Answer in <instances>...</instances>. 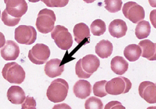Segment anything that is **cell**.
I'll use <instances>...</instances> for the list:
<instances>
[{"instance_id": "30", "label": "cell", "mask_w": 156, "mask_h": 109, "mask_svg": "<svg viewBox=\"0 0 156 109\" xmlns=\"http://www.w3.org/2000/svg\"><path fill=\"white\" fill-rule=\"evenodd\" d=\"M105 109H126L120 102L118 101H112L106 105Z\"/></svg>"}, {"instance_id": "33", "label": "cell", "mask_w": 156, "mask_h": 109, "mask_svg": "<svg viewBox=\"0 0 156 109\" xmlns=\"http://www.w3.org/2000/svg\"><path fill=\"white\" fill-rule=\"evenodd\" d=\"M52 109H72L71 107L66 104H61L54 105Z\"/></svg>"}, {"instance_id": "7", "label": "cell", "mask_w": 156, "mask_h": 109, "mask_svg": "<svg viewBox=\"0 0 156 109\" xmlns=\"http://www.w3.org/2000/svg\"><path fill=\"white\" fill-rule=\"evenodd\" d=\"M37 31L31 26L20 25L15 30V39L21 44L31 45L37 39Z\"/></svg>"}, {"instance_id": "29", "label": "cell", "mask_w": 156, "mask_h": 109, "mask_svg": "<svg viewBox=\"0 0 156 109\" xmlns=\"http://www.w3.org/2000/svg\"><path fill=\"white\" fill-rule=\"evenodd\" d=\"M76 74L81 79L88 78L92 76L84 73V71L83 70L81 67V59H80L78 60L76 64Z\"/></svg>"}, {"instance_id": "9", "label": "cell", "mask_w": 156, "mask_h": 109, "mask_svg": "<svg viewBox=\"0 0 156 109\" xmlns=\"http://www.w3.org/2000/svg\"><path fill=\"white\" fill-rule=\"evenodd\" d=\"M5 10L8 14L17 19H21L28 10V4L24 0H5Z\"/></svg>"}, {"instance_id": "16", "label": "cell", "mask_w": 156, "mask_h": 109, "mask_svg": "<svg viewBox=\"0 0 156 109\" xmlns=\"http://www.w3.org/2000/svg\"><path fill=\"white\" fill-rule=\"evenodd\" d=\"M139 46L142 50V57L146 58L148 60H156V43L145 39L140 41Z\"/></svg>"}, {"instance_id": "21", "label": "cell", "mask_w": 156, "mask_h": 109, "mask_svg": "<svg viewBox=\"0 0 156 109\" xmlns=\"http://www.w3.org/2000/svg\"><path fill=\"white\" fill-rule=\"evenodd\" d=\"M142 50L139 45L137 44H129L126 47L123 51L126 59L130 62H135L138 60L141 56Z\"/></svg>"}, {"instance_id": "34", "label": "cell", "mask_w": 156, "mask_h": 109, "mask_svg": "<svg viewBox=\"0 0 156 109\" xmlns=\"http://www.w3.org/2000/svg\"><path fill=\"white\" fill-rule=\"evenodd\" d=\"M148 2L153 7H156V1H151V0H149Z\"/></svg>"}, {"instance_id": "6", "label": "cell", "mask_w": 156, "mask_h": 109, "mask_svg": "<svg viewBox=\"0 0 156 109\" xmlns=\"http://www.w3.org/2000/svg\"><path fill=\"white\" fill-rule=\"evenodd\" d=\"M122 12L124 16L133 23L143 21L145 16L144 9L134 2H128L123 5Z\"/></svg>"}, {"instance_id": "36", "label": "cell", "mask_w": 156, "mask_h": 109, "mask_svg": "<svg viewBox=\"0 0 156 109\" xmlns=\"http://www.w3.org/2000/svg\"><path fill=\"white\" fill-rule=\"evenodd\" d=\"M147 109H156V107H149Z\"/></svg>"}, {"instance_id": "10", "label": "cell", "mask_w": 156, "mask_h": 109, "mask_svg": "<svg viewBox=\"0 0 156 109\" xmlns=\"http://www.w3.org/2000/svg\"><path fill=\"white\" fill-rule=\"evenodd\" d=\"M138 91L141 97L148 104H156V83L143 82L139 85Z\"/></svg>"}, {"instance_id": "1", "label": "cell", "mask_w": 156, "mask_h": 109, "mask_svg": "<svg viewBox=\"0 0 156 109\" xmlns=\"http://www.w3.org/2000/svg\"><path fill=\"white\" fill-rule=\"evenodd\" d=\"M69 91L68 83L63 79L58 78L51 83L47 90V97L53 103H60L66 100Z\"/></svg>"}, {"instance_id": "18", "label": "cell", "mask_w": 156, "mask_h": 109, "mask_svg": "<svg viewBox=\"0 0 156 109\" xmlns=\"http://www.w3.org/2000/svg\"><path fill=\"white\" fill-rule=\"evenodd\" d=\"M73 33L75 41L77 43L80 44L85 39H87L89 41V38L90 37V28L86 24L80 23L76 24L73 29Z\"/></svg>"}, {"instance_id": "31", "label": "cell", "mask_w": 156, "mask_h": 109, "mask_svg": "<svg viewBox=\"0 0 156 109\" xmlns=\"http://www.w3.org/2000/svg\"><path fill=\"white\" fill-rule=\"evenodd\" d=\"M37 105V103L35 100L33 98V97H30V96H27L26 98V100L24 101V102L22 104V109H26L27 108H28V107H31V106H34L36 107Z\"/></svg>"}, {"instance_id": "5", "label": "cell", "mask_w": 156, "mask_h": 109, "mask_svg": "<svg viewBox=\"0 0 156 109\" xmlns=\"http://www.w3.org/2000/svg\"><path fill=\"white\" fill-rule=\"evenodd\" d=\"M132 87V83L123 76L116 77L108 81L106 85V93L111 95H120L127 93Z\"/></svg>"}, {"instance_id": "25", "label": "cell", "mask_w": 156, "mask_h": 109, "mask_svg": "<svg viewBox=\"0 0 156 109\" xmlns=\"http://www.w3.org/2000/svg\"><path fill=\"white\" fill-rule=\"evenodd\" d=\"M105 9L111 13H115L121 10L122 1L121 0H105Z\"/></svg>"}, {"instance_id": "20", "label": "cell", "mask_w": 156, "mask_h": 109, "mask_svg": "<svg viewBox=\"0 0 156 109\" xmlns=\"http://www.w3.org/2000/svg\"><path fill=\"white\" fill-rule=\"evenodd\" d=\"M128 62L122 56H116L111 61V69L116 74L122 75L124 74L128 70Z\"/></svg>"}, {"instance_id": "27", "label": "cell", "mask_w": 156, "mask_h": 109, "mask_svg": "<svg viewBox=\"0 0 156 109\" xmlns=\"http://www.w3.org/2000/svg\"><path fill=\"white\" fill-rule=\"evenodd\" d=\"M2 20L5 25L8 27H14L20 22L21 19H17L10 16L5 9L2 14Z\"/></svg>"}, {"instance_id": "23", "label": "cell", "mask_w": 156, "mask_h": 109, "mask_svg": "<svg viewBox=\"0 0 156 109\" xmlns=\"http://www.w3.org/2000/svg\"><path fill=\"white\" fill-rule=\"evenodd\" d=\"M90 30L92 34L95 36H101L106 32V26L101 19H95L90 25Z\"/></svg>"}, {"instance_id": "22", "label": "cell", "mask_w": 156, "mask_h": 109, "mask_svg": "<svg viewBox=\"0 0 156 109\" xmlns=\"http://www.w3.org/2000/svg\"><path fill=\"white\" fill-rule=\"evenodd\" d=\"M151 24L148 21H141L138 23L135 29V34L138 39L147 38L151 34Z\"/></svg>"}, {"instance_id": "8", "label": "cell", "mask_w": 156, "mask_h": 109, "mask_svg": "<svg viewBox=\"0 0 156 109\" xmlns=\"http://www.w3.org/2000/svg\"><path fill=\"white\" fill-rule=\"evenodd\" d=\"M50 55L51 51L47 45L38 43L29 51L28 58L32 63L42 65L46 62Z\"/></svg>"}, {"instance_id": "11", "label": "cell", "mask_w": 156, "mask_h": 109, "mask_svg": "<svg viewBox=\"0 0 156 109\" xmlns=\"http://www.w3.org/2000/svg\"><path fill=\"white\" fill-rule=\"evenodd\" d=\"M20 53L18 44L13 41H7L1 48V56L5 60H15Z\"/></svg>"}, {"instance_id": "13", "label": "cell", "mask_w": 156, "mask_h": 109, "mask_svg": "<svg viewBox=\"0 0 156 109\" xmlns=\"http://www.w3.org/2000/svg\"><path fill=\"white\" fill-rule=\"evenodd\" d=\"M100 66V60L94 55H87L81 59V67L88 74L92 75Z\"/></svg>"}, {"instance_id": "19", "label": "cell", "mask_w": 156, "mask_h": 109, "mask_svg": "<svg viewBox=\"0 0 156 109\" xmlns=\"http://www.w3.org/2000/svg\"><path fill=\"white\" fill-rule=\"evenodd\" d=\"M113 50V44L108 40L103 39L97 43L95 46V53L101 59H107L111 56Z\"/></svg>"}, {"instance_id": "28", "label": "cell", "mask_w": 156, "mask_h": 109, "mask_svg": "<svg viewBox=\"0 0 156 109\" xmlns=\"http://www.w3.org/2000/svg\"><path fill=\"white\" fill-rule=\"evenodd\" d=\"M49 7H63L69 3V0H42Z\"/></svg>"}, {"instance_id": "14", "label": "cell", "mask_w": 156, "mask_h": 109, "mask_svg": "<svg viewBox=\"0 0 156 109\" xmlns=\"http://www.w3.org/2000/svg\"><path fill=\"white\" fill-rule=\"evenodd\" d=\"M108 30L112 36L119 38L126 35L127 31V26L126 23L122 19H117L110 23Z\"/></svg>"}, {"instance_id": "12", "label": "cell", "mask_w": 156, "mask_h": 109, "mask_svg": "<svg viewBox=\"0 0 156 109\" xmlns=\"http://www.w3.org/2000/svg\"><path fill=\"white\" fill-rule=\"evenodd\" d=\"M62 60L58 59H53L49 60L44 67L45 74L50 78L60 76L64 71L65 65H61Z\"/></svg>"}, {"instance_id": "15", "label": "cell", "mask_w": 156, "mask_h": 109, "mask_svg": "<svg viewBox=\"0 0 156 109\" xmlns=\"http://www.w3.org/2000/svg\"><path fill=\"white\" fill-rule=\"evenodd\" d=\"M73 92L77 98L84 100L88 97L92 93V86L88 81L80 80L74 84Z\"/></svg>"}, {"instance_id": "4", "label": "cell", "mask_w": 156, "mask_h": 109, "mask_svg": "<svg viewBox=\"0 0 156 109\" xmlns=\"http://www.w3.org/2000/svg\"><path fill=\"white\" fill-rule=\"evenodd\" d=\"M51 37L57 46L62 50H68L72 47L73 38L69 30L62 25H56L51 32Z\"/></svg>"}, {"instance_id": "24", "label": "cell", "mask_w": 156, "mask_h": 109, "mask_svg": "<svg viewBox=\"0 0 156 109\" xmlns=\"http://www.w3.org/2000/svg\"><path fill=\"white\" fill-rule=\"evenodd\" d=\"M107 82L106 80H102L95 83L93 87V91L95 96L103 98L108 94L106 91V85Z\"/></svg>"}, {"instance_id": "3", "label": "cell", "mask_w": 156, "mask_h": 109, "mask_svg": "<svg viewBox=\"0 0 156 109\" xmlns=\"http://www.w3.org/2000/svg\"><path fill=\"white\" fill-rule=\"evenodd\" d=\"M2 75L4 79L10 83L21 84L25 79V71L20 65L16 62L6 64L3 70Z\"/></svg>"}, {"instance_id": "26", "label": "cell", "mask_w": 156, "mask_h": 109, "mask_svg": "<svg viewBox=\"0 0 156 109\" xmlns=\"http://www.w3.org/2000/svg\"><path fill=\"white\" fill-rule=\"evenodd\" d=\"M84 107L85 109H103V104L100 99L92 96L86 100Z\"/></svg>"}, {"instance_id": "32", "label": "cell", "mask_w": 156, "mask_h": 109, "mask_svg": "<svg viewBox=\"0 0 156 109\" xmlns=\"http://www.w3.org/2000/svg\"><path fill=\"white\" fill-rule=\"evenodd\" d=\"M150 20L153 27L156 28V9L151 11L150 14Z\"/></svg>"}, {"instance_id": "2", "label": "cell", "mask_w": 156, "mask_h": 109, "mask_svg": "<svg viewBox=\"0 0 156 109\" xmlns=\"http://www.w3.org/2000/svg\"><path fill=\"white\" fill-rule=\"evenodd\" d=\"M56 15L55 12L48 9H44L38 12L36 27L39 32L46 34L52 31L55 28Z\"/></svg>"}, {"instance_id": "35", "label": "cell", "mask_w": 156, "mask_h": 109, "mask_svg": "<svg viewBox=\"0 0 156 109\" xmlns=\"http://www.w3.org/2000/svg\"><path fill=\"white\" fill-rule=\"evenodd\" d=\"M26 109H37L34 106H31V107H28V108H27Z\"/></svg>"}, {"instance_id": "17", "label": "cell", "mask_w": 156, "mask_h": 109, "mask_svg": "<svg viewBox=\"0 0 156 109\" xmlns=\"http://www.w3.org/2000/svg\"><path fill=\"white\" fill-rule=\"evenodd\" d=\"M8 100L14 105L23 104L26 100L25 93L23 89L19 86L13 85L7 91Z\"/></svg>"}]
</instances>
